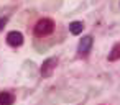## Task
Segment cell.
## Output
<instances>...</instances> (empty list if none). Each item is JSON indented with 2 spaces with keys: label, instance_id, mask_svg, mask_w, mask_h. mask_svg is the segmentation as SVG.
I'll return each mask as SVG.
<instances>
[{
  "label": "cell",
  "instance_id": "5",
  "mask_svg": "<svg viewBox=\"0 0 120 105\" xmlns=\"http://www.w3.org/2000/svg\"><path fill=\"white\" fill-rule=\"evenodd\" d=\"M117 59H120V43L113 44L112 51L109 53V61H117Z\"/></svg>",
  "mask_w": 120,
  "mask_h": 105
},
{
  "label": "cell",
  "instance_id": "2",
  "mask_svg": "<svg viewBox=\"0 0 120 105\" xmlns=\"http://www.w3.org/2000/svg\"><path fill=\"white\" fill-rule=\"evenodd\" d=\"M56 66H58V59H54V58L46 59V61L43 62V66H41V76H43V77H49V76H53Z\"/></svg>",
  "mask_w": 120,
  "mask_h": 105
},
{
  "label": "cell",
  "instance_id": "6",
  "mask_svg": "<svg viewBox=\"0 0 120 105\" xmlns=\"http://www.w3.org/2000/svg\"><path fill=\"white\" fill-rule=\"evenodd\" d=\"M13 95L12 94H8V92H2L0 94V103L2 105H10V103H13Z\"/></svg>",
  "mask_w": 120,
  "mask_h": 105
},
{
  "label": "cell",
  "instance_id": "4",
  "mask_svg": "<svg viewBox=\"0 0 120 105\" xmlns=\"http://www.w3.org/2000/svg\"><path fill=\"white\" fill-rule=\"evenodd\" d=\"M7 43L10 46H20L23 43V35L20 31H10L7 35Z\"/></svg>",
  "mask_w": 120,
  "mask_h": 105
},
{
  "label": "cell",
  "instance_id": "3",
  "mask_svg": "<svg viewBox=\"0 0 120 105\" xmlns=\"http://www.w3.org/2000/svg\"><path fill=\"white\" fill-rule=\"evenodd\" d=\"M92 36H84L81 41H79V46H77V51L82 54V56H86V54H89V51H90V48H92Z\"/></svg>",
  "mask_w": 120,
  "mask_h": 105
},
{
  "label": "cell",
  "instance_id": "1",
  "mask_svg": "<svg viewBox=\"0 0 120 105\" xmlns=\"http://www.w3.org/2000/svg\"><path fill=\"white\" fill-rule=\"evenodd\" d=\"M53 30H54V23H53V20H49V18H43V20H40V22L36 23V26H35V35L40 36V38H43V36L51 35Z\"/></svg>",
  "mask_w": 120,
  "mask_h": 105
},
{
  "label": "cell",
  "instance_id": "7",
  "mask_svg": "<svg viewBox=\"0 0 120 105\" xmlns=\"http://www.w3.org/2000/svg\"><path fill=\"white\" fill-rule=\"evenodd\" d=\"M82 28H84V25H82L81 22H72V23L69 25V31H71L72 35H79V33H82Z\"/></svg>",
  "mask_w": 120,
  "mask_h": 105
},
{
  "label": "cell",
  "instance_id": "8",
  "mask_svg": "<svg viewBox=\"0 0 120 105\" xmlns=\"http://www.w3.org/2000/svg\"><path fill=\"white\" fill-rule=\"evenodd\" d=\"M7 25V18H0V31L4 30V26Z\"/></svg>",
  "mask_w": 120,
  "mask_h": 105
}]
</instances>
